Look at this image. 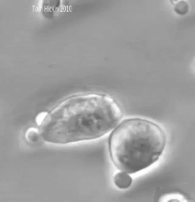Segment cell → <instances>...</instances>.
I'll return each instance as SVG.
<instances>
[{"mask_svg":"<svg viewBox=\"0 0 195 202\" xmlns=\"http://www.w3.org/2000/svg\"><path fill=\"white\" fill-rule=\"evenodd\" d=\"M165 134L157 124L135 118L122 121L109 140L111 160L116 167L129 174L150 167L159 159L165 148Z\"/></svg>","mask_w":195,"mask_h":202,"instance_id":"2","label":"cell"},{"mask_svg":"<svg viewBox=\"0 0 195 202\" xmlns=\"http://www.w3.org/2000/svg\"><path fill=\"white\" fill-rule=\"evenodd\" d=\"M114 181L115 184L119 188L126 189L131 184L132 179L129 174L121 171L115 175Z\"/></svg>","mask_w":195,"mask_h":202,"instance_id":"3","label":"cell"},{"mask_svg":"<svg viewBox=\"0 0 195 202\" xmlns=\"http://www.w3.org/2000/svg\"><path fill=\"white\" fill-rule=\"evenodd\" d=\"M174 9L177 14L181 15H184L188 11V4L184 1H179L176 5Z\"/></svg>","mask_w":195,"mask_h":202,"instance_id":"5","label":"cell"},{"mask_svg":"<svg viewBox=\"0 0 195 202\" xmlns=\"http://www.w3.org/2000/svg\"><path fill=\"white\" fill-rule=\"evenodd\" d=\"M25 136L26 139L31 143H36L40 137L38 128H29L27 131Z\"/></svg>","mask_w":195,"mask_h":202,"instance_id":"4","label":"cell"},{"mask_svg":"<svg viewBox=\"0 0 195 202\" xmlns=\"http://www.w3.org/2000/svg\"><path fill=\"white\" fill-rule=\"evenodd\" d=\"M121 117L112 99L92 95L73 97L50 113H41L37 122L44 141L65 144L101 137L115 128Z\"/></svg>","mask_w":195,"mask_h":202,"instance_id":"1","label":"cell"}]
</instances>
